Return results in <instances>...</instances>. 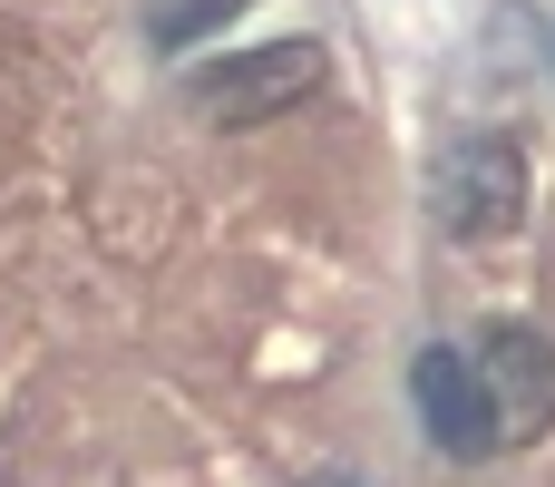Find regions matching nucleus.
Wrapping results in <instances>:
<instances>
[{
  "instance_id": "f257e3e1",
  "label": "nucleus",
  "mask_w": 555,
  "mask_h": 487,
  "mask_svg": "<svg viewBox=\"0 0 555 487\" xmlns=\"http://www.w3.org/2000/svg\"><path fill=\"white\" fill-rule=\"evenodd\" d=\"M312 88H322V39H263V49H244V59L205 68V78H195V107H205V117H224V127H254V117L302 107Z\"/></svg>"
},
{
  "instance_id": "f03ea898",
  "label": "nucleus",
  "mask_w": 555,
  "mask_h": 487,
  "mask_svg": "<svg viewBox=\"0 0 555 487\" xmlns=\"http://www.w3.org/2000/svg\"><path fill=\"white\" fill-rule=\"evenodd\" d=\"M478 381H488V410H498L507 449L555 430V342L537 322H488L478 332Z\"/></svg>"
},
{
  "instance_id": "7ed1b4c3",
  "label": "nucleus",
  "mask_w": 555,
  "mask_h": 487,
  "mask_svg": "<svg viewBox=\"0 0 555 487\" xmlns=\"http://www.w3.org/2000/svg\"><path fill=\"white\" fill-rule=\"evenodd\" d=\"M527 215V156L507 137H468L439 156V225L449 234H507Z\"/></svg>"
},
{
  "instance_id": "20e7f679",
  "label": "nucleus",
  "mask_w": 555,
  "mask_h": 487,
  "mask_svg": "<svg viewBox=\"0 0 555 487\" xmlns=\"http://www.w3.org/2000/svg\"><path fill=\"white\" fill-rule=\"evenodd\" d=\"M410 400H420V420H429V439H439L449 459H498V449H507V439H498V410H488V381H478V351L429 342L420 371H410Z\"/></svg>"
},
{
  "instance_id": "39448f33",
  "label": "nucleus",
  "mask_w": 555,
  "mask_h": 487,
  "mask_svg": "<svg viewBox=\"0 0 555 487\" xmlns=\"http://www.w3.org/2000/svg\"><path fill=\"white\" fill-rule=\"evenodd\" d=\"M312 487H361V478H341V469H322V478H312Z\"/></svg>"
}]
</instances>
